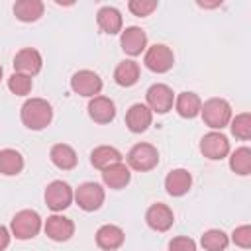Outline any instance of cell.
Masks as SVG:
<instances>
[{"label":"cell","instance_id":"obj_1","mask_svg":"<svg viewBox=\"0 0 251 251\" xmlns=\"http://www.w3.org/2000/svg\"><path fill=\"white\" fill-rule=\"evenodd\" d=\"M22 124L31 131L45 129L53 120V108L45 98H27L20 110Z\"/></svg>","mask_w":251,"mask_h":251},{"label":"cell","instance_id":"obj_2","mask_svg":"<svg viewBox=\"0 0 251 251\" xmlns=\"http://www.w3.org/2000/svg\"><path fill=\"white\" fill-rule=\"evenodd\" d=\"M200 116L212 131H222L229 126V120L233 118L231 106L224 98H208L200 108Z\"/></svg>","mask_w":251,"mask_h":251},{"label":"cell","instance_id":"obj_3","mask_svg":"<svg viewBox=\"0 0 251 251\" xmlns=\"http://www.w3.org/2000/svg\"><path fill=\"white\" fill-rule=\"evenodd\" d=\"M41 227H43V220L35 210H20L14 214L10 222V233L20 241L33 239L41 231Z\"/></svg>","mask_w":251,"mask_h":251},{"label":"cell","instance_id":"obj_4","mask_svg":"<svg viewBox=\"0 0 251 251\" xmlns=\"http://www.w3.org/2000/svg\"><path fill=\"white\" fill-rule=\"evenodd\" d=\"M127 167L137 173L153 171L159 165V151L151 143H135L126 155Z\"/></svg>","mask_w":251,"mask_h":251},{"label":"cell","instance_id":"obj_5","mask_svg":"<svg viewBox=\"0 0 251 251\" xmlns=\"http://www.w3.org/2000/svg\"><path fill=\"white\" fill-rule=\"evenodd\" d=\"M43 198H45L47 208L53 210L55 214H59V212L67 210V208L73 204V200H75V190H73L71 184L65 182V180H53V182L47 184Z\"/></svg>","mask_w":251,"mask_h":251},{"label":"cell","instance_id":"obj_6","mask_svg":"<svg viewBox=\"0 0 251 251\" xmlns=\"http://www.w3.org/2000/svg\"><path fill=\"white\" fill-rule=\"evenodd\" d=\"M143 65L151 71V73H157V75H163V73H169L175 65V55L171 51V47L163 45V43H155L151 47L145 49V55H143Z\"/></svg>","mask_w":251,"mask_h":251},{"label":"cell","instance_id":"obj_7","mask_svg":"<svg viewBox=\"0 0 251 251\" xmlns=\"http://www.w3.org/2000/svg\"><path fill=\"white\" fill-rule=\"evenodd\" d=\"M145 100H147V108L153 114H167L175 106V94H173L171 86H167L163 82L151 84L145 92Z\"/></svg>","mask_w":251,"mask_h":251},{"label":"cell","instance_id":"obj_8","mask_svg":"<svg viewBox=\"0 0 251 251\" xmlns=\"http://www.w3.org/2000/svg\"><path fill=\"white\" fill-rule=\"evenodd\" d=\"M104 198H106L104 188L98 182H82L75 190V202L84 212H96V210H100L102 204H104Z\"/></svg>","mask_w":251,"mask_h":251},{"label":"cell","instance_id":"obj_9","mask_svg":"<svg viewBox=\"0 0 251 251\" xmlns=\"http://www.w3.org/2000/svg\"><path fill=\"white\" fill-rule=\"evenodd\" d=\"M71 90L78 96H84V98H94L100 94L102 90V78L94 73V71H88V69H82V71H76L73 76H71Z\"/></svg>","mask_w":251,"mask_h":251},{"label":"cell","instance_id":"obj_10","mask_svg":"<svg viewBox=\"0 0 251 251\" xmlns=\"http://www.w3.org/2000/svg\"><path fill=\"white\" fill-rule=\"evenodd\" d=\"M200 153L210 161H222L229 155V139L222 131H208L200 139Z\"/></svg>","mask_w":251,"mask_h":251},{"label":"cell","instance_id":"obj_11","mask_svg":"<svg viewBox=\"0 0 251 251\" xmlns=\"http://www.w3.org/2000/svg\"><path fill=\"white\" fill-rule=\"evenodd\" d=\"M43 231L51 241L63 243V241H69L75 235V222L71 218L63 216V214H53L45 220Z\"/></svg>","mask_w":251,"mask_h":251},{"label":"cell","instance_id":"obj_12","mask_svg":"<svg viewBox=\"0 0 251 251\" xmlns=\"http://www.w3.org/2000/svg\"><path fill=\"white\" fill-rule=\"evenodd\" d=\"M14 73H22V75H27V76H35L41 67H43V59H41V53L33 47H24L16 53L14 57Z\"/></svg>","mask_w":251,"mask_h":251},{"label":"cell","instance_id":"obj_13","mask_svg":"<svg viewBox=\"0 0 251 251\" xmlns=\"http://www.w3.org/2000/svg\"><path fill=\"white\" fill-rule=\"evenodd\" d=\"M145 224L153 229V231H169L175 224V214L173 210L163 204V202H157V204H151L145 212Z\"/></svg>","mask_w":251,"mask_h":251},{"label":"cell","instance_id":"obj_14","mask_svg":"<svg viewBox=\"0 0 251 251\" xmlns=\"http://www.w3.org/2000/svg\"><path fill=\"white\" fill-rule=\"evenodd\" d=\"M120 45H122L126 55L137 57V55H141L147 49V33L141 27H137V25H129V27L122 29Z\"/></svg>","mask_w":251,"mask_h":251},{"label":"cell","instance_id":"obj_15","mask_svg":"<svg viewBox=\"0 0 251 251\" xmlns=\"http://www.w3.org/2000/svg\"><path fill=\"white\" fill-rule=\"evenodd\" d=\"M88 116H90V120L94 122V124H110V122H114V118H116V104H114V100L112 98H108V96H94V98H90V102H88Z\"/></svg>","mask_w":251,"mask_h":251},{"label":"cell","instance_id":"obj_16","mask_svg":"<svg viewBox=\"0 0 251 251\" xmlns=\"http://www.w3.org/2000/svg\"><path fill=\"white\" fill-rule=\"evenodd\" d=\"M153 122V112L147 108V104H131L126 112V126L131 133H143Z\"/></svg>","mask_w":251,"mask_h":251},{"label":"cell","instance_id":"obj_17","mask_svg":"<svg viewBox=\"0 0 251 251\" xmlns=\"http://www.w3.org/2000/svg\"><path fill=\"white\" fill-rule=\"evenodd\" d=\"M94 239H96V245L100 249H104V251H116V249H120L124 245L126 233H124V229L120 226L104 224V226L98 227Z\"/></svg>","mask_w":251,"mask_h":251},{"label":"cell","instance_id":"obj_18","mask_svg":"<svg viewBox=\"0 0 251 251\" xmlns=\"http://www.w3.org/2000/svg\"><path fill=\"white\" fill-rule=\"evenodd\" d=\"M192 186V175L186 169H173L165 176V190L169 196H184Z\"/></svg>","mask_w":251,"mask_h":251},{"label":"cell","instance_id":"obj_19","mask_svg":"<svg viewBox=\"0 0 251 251\" xmlns=\"http://www.w3.org/2000/svg\"><path fill=\"white\" fill-rule=\"evenodd\" d=\"M96 24L98 27L108 33V35H118L122 33V27H124V18L120 14L118 8L114 6H102L96 14Z\"/></svg>","mask_w":251,"mask_h":251},{"label":"cell","instance_id":"obj_20","mask_svg":"<svg viewBox=\"0 0 251 251\" xmlns=\"http://www.w3.org/2000/svg\"><path fill=\"white\" fill-rule=\"evenodd\" d=\"M129 180H131V169L126 163H116L102 171V182L112 190L126 188Z\"/></svg>","mask_w":251,"mask_h":251},{"label":"cell","instance_id":"obj_21","mask_svg":"<svg viewBox=\"0 0 251 251\" xmlns=\"http://www.w3.org/2000/svg\"><path fill=\"white\" fill-rule=\"evenodd\" d=\"M49 159L61 171H73L76 167V163H78L76 151L67 143H55L49 149Z\"/></svg>","mask_w":251,"mask_h":251},{"label":"cell","instance_id":"obj_22","mask_svg":"<svg viewBox=\"0 0 251 251\" xmlns=\"http://www.w3.org/2000/svg\"><path fill=\"white\" fill-rule=\"evenodd\" d=\"M200 108H202V100L196 92H180L178 96H175V110L184 120H192L200 116Z\"/></svg>","mask_w":251,"mask_h":251},{"label":"cell","instance_id":"obj_23","mask_svg":"<svg viewBox=\"0 0 251 251\" xmlns=\"http://www.w3.org/2000/svg\"><path fill=\"white\" fill-rule=\"evenodd\" d=\"M139 63H135L133 59H124L118 63V67L114 69V80L118 86L129 88L139 80Z\"/></svg>","mask_w":251,"mask_h":251},{"label":"cell","instance_id":"obj_24","mask_svg":"<svg viewBox=\"0 0 251 251\" xmlns=\"http://www.w3.org/2000/svg\"><path fill=\"white\" fill-rule=\"evenodd\" d=\"M122 153L116 149V147H112V145H98V147H94L92 151H90V163H92V167L94 169H98V171H104V169H108L110 165H116V163H122Z\"/></svg>","mask_w":251,"mask_h":251},{"label":"cell","instance_id":"obj_25","mask_svg":"<svg viewBox=\"0 0 251 251\" xmlns=\"http://www.w3.org/2000/svg\"><path fill=\"white\" fill-rule=\"evenodd\" d=\"M43 12H45V6L41 0H18L14 4V16L25 24L37 22L43 16Z\"/></svg>","mask_w":251,"mask_h":251},{"label":"cell","instance_id":"obj_26","mask_svg":"<svg viewBox=\"0 0 251 251\" xmlns=\"http://www.w3.org/2000/svg\"><path fill=\"white\" fill-rule=\"evenodd\" d=\"M24 157L16 149H0V175L4 176H16L24 171Z\"/></svg>","mask_w":251,"mask_h":251},{"label":"cell","instance_id":"obj_27","mask_svg":"<svg viewBox=\"0 0 251 251\" xmlns=\"http://www.w3.org/2000/svg\"><path fill=\"white\" fill-rule=\"evenodd\" d=\"M229 169L239 176L251 175V149L249 147H237L229 155Z\"/></svg>","mask_w":251,"mask_h":251},{"label":"cell","instance_id":"obj_28","mask_svg":"<svg viewBox=\"0 0 251 251\" xmlns=\"http://www.w3.org/2000/svg\"><path fill=\"white\" fill-rule=\"evenodd\" d=\"M200 245L206 251H226L229 245V235L222 229H208L202 233Z\"/></svg>","mask_w":251,"mask_h":251},{"label":"cell","instance_id":"obj_29","mask_svg":"<svg viewBox=\"0 0 251 251\" xmlns=\"http://www.w3.org/2000/svg\"><path fill=\"white\" fill-rule=\"evenodd\" d=\"M229 129L233 133V137L247 141L251 139V114L249 112H241L235 118L229 120Z\"/></svg>","mask_w":251,"mask_h":251},{"label":"cell","instance_id":"obj_30","mask_svg":"<svg viewBox=\"0 0 251 251\" xmlns=\"http://www.w3.org/2000/svg\"><path fill=\"white\" fill-rule=\"evenodd\" d=\"M31 86H33L31 76L22 75V73H12L8 78V90L16 96H27L31 92Z\"/></svg>","mask_w":251,"mask_h":251},{"label":"cell","instance_id":"obj_31","mask_svg":"<svg viewBox=\"0 0 251 251\" xmlns=\"http://www.w3.org/2000/svg\"><path fill=\"white\" fill-rule=\"evenodd\" d=\"M157 6H159L157 0H129V2H127L129 12H131L133 16H137V18H147V16H151V14L157 10Z\"/></svg>","mask_w":251,"mask_h":251},{"label":"cell","instance_id":"obj_32","mask_svg":"<svg viewBox=\"0 0 251 251\" xmlns=\"http://www.w3.org/2000/svg\"><path fill=\"white\" fill-rule=\"evenodd\" d=\"M229 241H233V243H235L237 247H241V249H249V247H251V226H249V224H243V226L235 227V229L231 231Z\"/></svg>","mask_w":251,"mask_h":251},{"label":"cell","instance_id":"obj_33","mask_svg":"<svg viewBox=\"0 0 251 251\" xmlns=\"http://www.w3.org/2000/svg\"><path fill=\"white\" fill-rule=\"evenodd\" d=\"M169 251H196V241L188 235H176L169 241Z\"/></svg>","mask_w":251,"mask_h":251},{"label":"cell","instance_id":"obj_34","mask_svg":"<svg viewBox=\"0 0 251 251\" xmlns=\"http://www.w3.org/2000/svg\"><path fill=\"white\" fill-rule=\"evenodd\" d=\"M10 239H12V233H10V229H8L6 226H2V224H0V251L8 249V245H10Z\"/></svg>","mask_w":251,"mask_h":251},{"label":"cell","instance_id":"obj_35","mask_svg":"<svg viewBox=\"0 0 251 251\" xmlns=\"http://www.w3.org/2000/svg\"><path fill=\"white\" fill-rule=\"evenodd\" d=\"M0 80H2V65H0Z\"/></svg>","mask_w":251,"mask_h":251}]
</instances>
